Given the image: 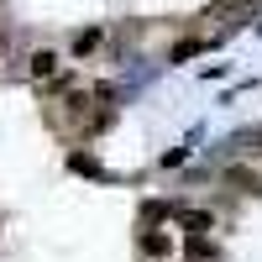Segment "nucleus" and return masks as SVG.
Here are the masks:
<instances>
[{
    "label": "nucleus",
    "instance_id": "nucleus-1",
    "mask_svg": "<svg viewBox=\"0 0 262 262\" xmlns=\"http://www.w3.org/2000/svg\"><path fill=\"white\" fill-rule=\"evenodd\" d=\"M137 247H142L147 257H168V252H173V236H163V231H142Z\"/></svg>",
    "mask_w": 262,
    "mask_h": 262
},
{
    "label": "nucleus",
    "instance_id": "nucleus-2",
    "mask_svg": "<svg viewBox=\"0 0 262 262\" xmlns=\"http://www.w3.org/2000/svg\"><path fill=\"white\" fill-rule=\"evenodd\" d=\"M173 215H179V226H184L189 236H205V231L215 226V221H210V215H205V210H173Z\"/></svg>",
    "mask_w": 262,
    "mask_h": 262
},
{
    "label": "nucleus",
    "instance_id": "nucleus-3",
    "mask_svg": "<svg viewBox=\"0 0 262 262\" xmlns=\"http://www.w3.org/2000/svg\"><path fill=\"white\" fill-rule=\"evenodd\" d=\"M226 179L242 189V194H262V173H257V168H231Z\"/></svg>",
    "mask_w": 262,
    "mask_h": 262
},
{
    "label": "nucleus",
    "instance_id": "nucleus-4",
    "mask_svg": "<svg viewBox=\"0 0 262 262\" xmlns=\"http://www.w3.org/2000/svg\"><path fill=\"white\" fill-rule=\"evenodd\" d=\"M53 69H58V58H53V53H37V58H32V74H37V79H48Z\"/></svg>",
    "mask_w": 262,
    "mask_h": 262
},
{
    "label": "nucleus",
    "instance_id": "nucleus-5",
    "mask_svg": "<svg viewBox=\"0 0 262 262\" xmlns=\"http://www.w3.org/2000/svg\"><path fill=\"white\" fill-rule=\"evenodd\" d=\"M95 48H100V32H79V37H74V53H79V58L95 53Z\"/></svg>",
    "mask_w": 262,
    "mask_h": 262
},
{
    "label": "nucleus",
    "instance_id": "nucleus-6",
    "mask_svg": "<svg viewBox=\"0 0 262 262\" xmlns=\"http://www.w3.org/2000/svg\"><path fill=\"white\" fill-rule=\"evenodd\" d=\"M200 48H205V42H194V37H189V42H179V48H173V63H184V58H194Z\"/></svg>",
    "mask_w": 262,
    "mask_h": 262
},
{
    "label": "nucleus",
    "instance_id": "nucleus-7",
    "mask_svg": "<svg viewBox=\"0 0 262 262\" xmlns=\"http://www.w3.org/2000/svg\"><path fill=\"white\" fill-rule=\"evenodd\" d=\"M74 173H95V179H100V163L84 158V152H74Z\"/></svg>",
    "mask_w": 262,
    "mask_h": 262
},
{
    "label": "nucleus",
    "instance_id": "nucleus-8",
    "mask_svg": "<svg viewBox=\"0 0 262 262\" xmlns=\"http://www.w3.org/2000/svg\"><path fill=\"white\" fill-rule=\"evenodd\" d=\"M247 142H252V152H262V126H257V131H247Z\"/></svg>",
    "mask_w": 262,
    "mask_h": 262
},
{
    "label": "nucleus",
    "instance_id": "nucleus-9",
    "mask_svg": "<svg viewBox=\"0 0 262 262\" xmlns=\"http://www.w3.org/2000/svg\"><path fill=\"white\" fill-rule=\"evenodd\" d=\"M0 48H6V27H0Z\"/></svg>",
    "mask_w": 262,
    "mask_h": 262
}]
</instances>
